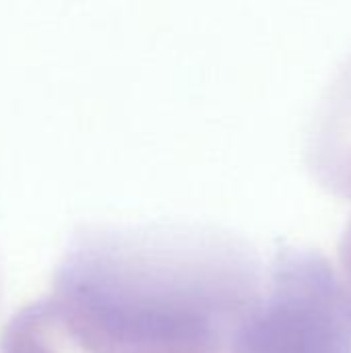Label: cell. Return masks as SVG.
<instances>
[{
  "mask_svg": "<svg viewBox=\"0 0 351 353\" xmlns=\"http://www.w3.org/2000/svg\"><path fill=\"white\" fill-rule=\"evenodd\" d=\"M263 273L257 254L221 232L93 228L68 246L50 300L93 353L230 347Z\"/></svg>",
  "mask_w": 351,
  "mask_h": 353,
  "instance_id": "1",
  "label": "cell"
},
{
  "mask_svg": "<svg viewBox=\"0 0 351 353\" xmlns=\"http://www.w3.org/2000/svg\"><path fill=\"white\" fill-rule=\"evenodd\" d=\"M230 352L351 353V283L317 250H283Z\"/></svg>",
  "mask_w": 351,
  "mask_h": 353,
  "instance_id": "2",
  "label": "cell"
},
{
  "mask_svg": "<svg viewBox=\"0 0 351 353\" xmlns=\"http://www.w3.org/2000/svg\"><path fill=\"white\" fill-rule=\"evenodd\" d=\"M308 163L325 190L351 201V56L317 105L308 134Z\"/></svg>",
  "mask_w": 351,
  "mask_h": 353,
  "instance_id": "3",
  "label": "cell"
},
{
  "mask_svg": "<svg viewBox=\"0 0 351 353\" xmlns=\"http://www.w3.org/2000/svg\"><path fill=\"white\" fill-rule=\"evenodd\" d=\"M0 353H93L68 329L48 298L25 306L0 337Z\"/></svg>",
  "mask_w": 351,
  "mask_h": 353,
  "instance_id": "4",
  "label": "cell"
},
{
  "mask_svg": "<svg viewBox=\"0 0 351 353\" xmlns=\"http://www.w3.org/2000/svg\"><path fill=\"white\" fill-rule=\"evenodd\" d=\"M141 353H232L225 345H188V347H168V350H151Z\"/></svg>",
  "mask_w": 351,
  "mask_h": 353,
  "instance_id": "5",
  "label": "cell"
},
{
  "mask_svg": "<svg viewBox=\"0 0 351 353\" xmlns=\"http://www.w3.org/2000/svg\"><path fill=\"white\" fill-rule=\"evenodd\" d=\"M339 259H341L343 271L348 275V281L351 283V219L345 225V232H343V238L339 244Z\"/></svg>",
  "mask_w": 351,
  "mask_h": 353,
  "instance_id": "6",
  "label": "cell"
},
{
  "mask_svg": "<svg viewBox=\"0 0 351 353\" xmlns=\"http://www.w3.org/2000/svg\"><path fill=\"white\" fill-rule=\"evenodd\" d=\"M0 300H2V265H0Z\"/></svg>",
  "mask_w": 351,
  "mask_h": 353,
  "instance_id": "7",
  "label": "cell"
}]
</instances>
